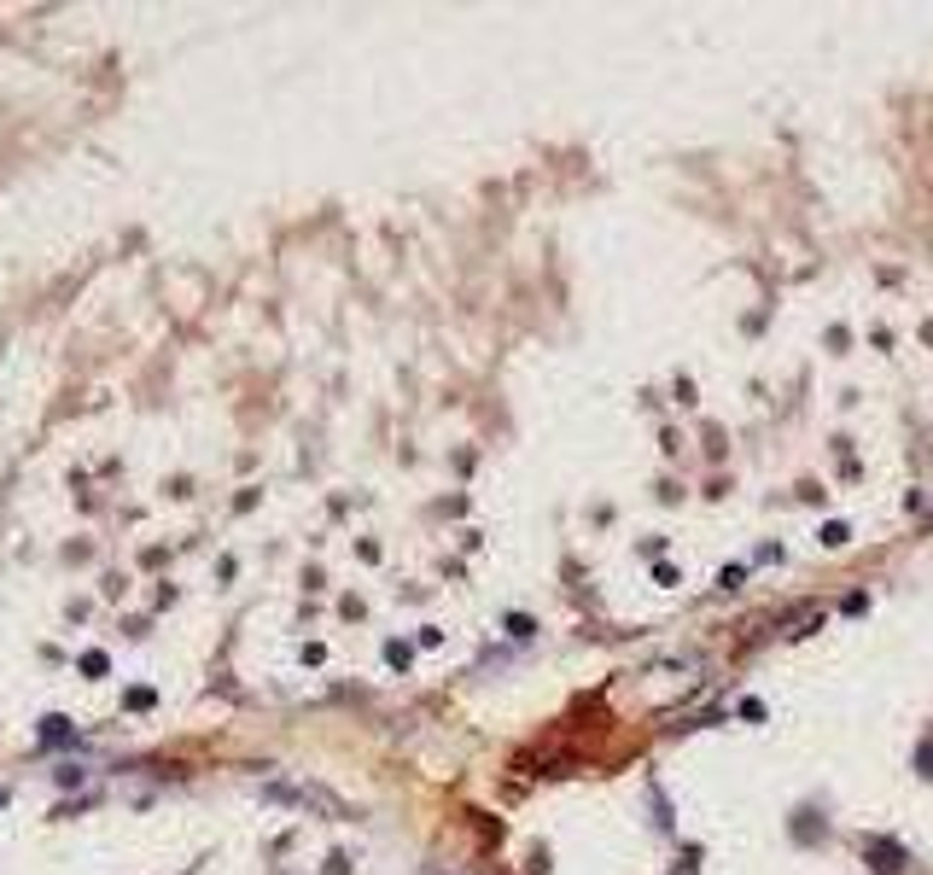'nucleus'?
I'll return each instance as SVG.
<instances>
[{
    "instance_id": "1",
    "label": "nucleus",
    "mask_w": 933,
    "mask_h": 875,
    "mask_svg": "<svg viewBox=\"0 0 933 875\" xmlns=\"http://www.w3.org/2000/svg\"><path fill=\"white\" fill-rule=\"evenodd\" d=\"M864 852H869V863H875L881 875L905 870V847H898V840H864Z\"/></svg>"
},
{
    "instance_id": "2",
    "label": "nucleus",
    "mask_w": 933,
    "mask_h": 875,
    "mask_svg": "<svg viewBox=\"0 0 933 875\" xmlns=\"http://www.w3.org/2000/svg\"><path fill=\"white\" fill-rule=\"evenodd\" d=\"M846 537H851V531L840 526V520H828V526H822V543H828V549H840V543H846Z\"/></svg>"
},
{
    "instance_id": "3",
    "label": "nucleus",
    "mask_w": 933,
    "mask_h": 875,
    "mask_svg": "<svg viewBox=\"0 0 933 875\" xmlns=\"http://www.w3.org/2000/svg\"><path fill=\"white\" fill-rule=\"evenodd\" d=\"M916 770H921V777H933V741H921V747H916Z\"/></svg>"
}]
</instances>
